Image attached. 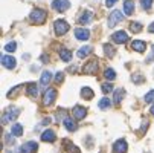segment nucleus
Wrapping results in <instances>:
<instances>
[{"instance_id": "obj_43", "label": "nucleus", "mask_w": 154, "mask_h": 153, "mask_svg": "<svg viewBox=\"0 0 154 153\" xmlns=\"http://www.w3.org/2000/svg\"><path fill=\"white\" fill-rule=\"evenodd\" d=\"M149 112H151V115H152V116H154V106H152V107H151V109H149Z\"/></svg>"}, {"instance_id": "obj_20", "label": "nucleus", "mask_w": 154, "mask_h": 153, "mask_svg": "<svg viewBox=\"0 0 154 153\" xmlns=\"http://www.w3.org/2000/svg\"><path fill=\"white\" fill-rule=\"evenodd\" d=\"M28 95L29 97H37L38 95V86L35 83H29L28 84Z\"/></svg>"}, {"instance_id": "obj_36", "label": "nucleus", "mask_w": 154, "mask_h": 153, "mask_svg": "<svg viewBox=\"0 0 154 153\" xmlns=\"http://www.w3.org/2000/svg\"><path fill=\"white\" fill-rule=\"evenodd\" d=\"M12 133H6L5 135V139H6V144H14V136H11Z\"/></svg>"}, {"instance_id": "obj_29", "label": "nucleus", "mask_w": 154, "mask_h": 153, "mask_svg": "<svg viewBox=\"0 0 154 153\" xmlns=\"http://www.w3.org/2000/svg\"><path fill=\"white\" fill-rule=\"evenodd\" d=\"M104 51H105V55L107 57H113L115 55V48L110 46V45H104Z\"/></svg>"}, {"instance_id": "obj_14", "label": "nucleus", "mask_w": 154, "mask_h": 153, "mask_svg": "<svg viewBox=\"0 0 154 153\" xmlns=\"http://www.w3.org/2000/svg\"><path fill=\"white\" fill-rule=\"evenodd\" d=\"M55 138H57V135L54 130H45L41 133V141H45V142H54Z\"/></svg>"}, {"instance_id": "obj_30", "label": "nucleus", "mask_w": 154, "mask_h": 153, "mask_svg": "<svg viewBox=\"0 0 154 153\" xmlns=\"http://www.w3.org/2000/svg\"><path fill=\"white\" fill-rule=\"evenodd\" d=\"M130 29L133 31V32H140L142 31V25L137 23V21H133V23L130 25Z\"/></svg>"}, {"instance_id": "obj_11", "label": "nucleus", "mask_w": 154, "mask_h": 153, "mask_svg": "<svg viewBox=\"0 0 154 153\" xmlns=\"http://www.w3.org/2000/svg\"><path fill=\"white\" fill-rule=\"evenodd\" d=\"M2 64L6 69H14L17 63H15V58L12 55H3L2 57Z\"/></svg>"}, {"instance_id": "obj_34", "label": "nucleus", "mask_w": 154, "mask_h": 153, "mask_svg": "<svg viewBox=\"0 0 154 153\" xmlns=\"http://www.w3.org/2000/svg\"><path fill=\"white\" fill-rule=\"evenodd\" d=\"M140 3H142V6H143V9H146V11H148V9L151 8V5H152V0H142V2H140Z\"/></svg>"}, {"instance_id": "obj_35", "label": "nucleus", "mask_w": 154, "mask_h": 153, "mask_svg": "<svg viewBox=\"0 0 154 153\" xmlns=\"http://www.w3.org/2000/svg\"><path fill=\"white\" fill-rule=\"evenodd\" d=\"M63 80H64V72H58L55 75V81L57 83H63Z\"/></svg>"}, {"instance_id": "obj_1", "label": "nucleus", "mask_w": 154, "mask_h": 153, "mask_svg": "<svg viewBox=\"0 0 154 153\" xmlns=\"http://www.w3.org/2000/svg\"><path fill=\"white\" fill-rule=\"evenodd\" d=\"M46 17H48V12H46L45 9H40V8L34 9V11L31 12V15H29L31 21H32V23H37V25H41V23H45Z\"/></svg>"}, {"instance_id": "obj_27", "label": "nucleus", "mask_w": 154, "mask_h": 153, "mask_svg": "<svg viewBox=\"0 0 154 153\" xmlns=\"http://www.w3.org/2000/svg\"><path fill=\"white\" fill-rule=\"evenodd\" d=\"M104 77L107 78V80H115L116 78V74H115V71L113 69H105V72H104Z\"/></svg>"}, {"instance_id": "obj_18", "label": "nucleus", "mask_w": 154, "mask_h": 153, "mask_svg": "<svg viewBox=\"0 0 154 153\" xmlns=\"http://www.w3.org/2000/svg\"><path fill=\"white\" fill-rule=\"evenodd\" d=\"M131 48H133L134 51H137V52H143L146 49V45L143 41H140V40H134L133 43H131Z\"/></svg>"}, {"instance_id": "obj_38", "label": "nucleus", "mask_w": 154, "mask_h": 153, "mask_svg": "<svg viewBox=\"0 0 154 153\" xmlns=\"http://www.w3.org/2000/svg\"><path fill=\"white\" fill-rule=\"evenodd\" d=\"M154 60V46H152V51H151V54H149V57L146 58V63H151Z\"/></svg>"}, {"instance_id": "obj_12", "label": "nucleus", "mask_w": 154, "mask_h": 153, "mask_svg": "<svg viewBox=\"0 0 154 153\" xmlns=\"http://www.w3.org/2000/svg\"><path fill=\"white\" fill-rule=\"evenodd\" d=\"M72 113H73L75 120H82L87 115V110H85V107H82V106H75L72 109Z\"/></svg>"}, {"instance_id": "obj_9", "label": "nucleus", "mask_w": 154, "mask_h": 153, "mask_svg": "<svg viewBox=\"0 0 154 153\" xmlns=\"http://www.w3.org/2000/svg\"><path fill=\"white\" fill-rule=\"evenodd\" d=\"M75 37H76L78 40L85 41V40H89V37H90V31L85 29V28H76V29H75Z\"/></svg>"}, {"instance_id": "obj_40", "label": "nucleus", "mask_w": 154, "mask_h": 153, "mask_svg": "<svg viewBox=\"0 0 154 153\" xmlns=\"http://www.w3.org/2000/svg\"><path fill=\"white\" fill-rule=\"evenodd\" d=\"M148 31H149V32H152V34H154V21H152V23H151V25H149V28H148Z\"/></svg>"}, {"instance_id": "obj_33", "label": "nucleus", "mask_w": 154, "mask_h": 153, "mask_svg": "<svg viewBox=\"0 0 154 153\" xmlns=\"http://www.w3.org/2000/svg\"><path fill=\"white\" fill-rule=\"evenodd\" d=\"M5 49H6L8 52H14V51L17 49V45H15L14 41H11V43H8V45L5 46Z\"/></svg>"}, {"instance_id": "obj_28", "label": "nucleus", "mask_w": 154, "mask_h": 153, "mask_svg": "<svg viewBox=\"0 0 154 153\" xmlns=\"http://www.w3.org/2000/svg\"><path fill=\"white\" fill-rule=\"evenodd\" d=\"M66 144H67V145H66V148L69 150V153H81V151L78 150V147H76V145H73L72 142H69V141H66Z\"/></svg>"}, {"instance_id": "obj_23", "label": "nucleus", "mask_w": 154, "mask_h": 153, "mask_svg": "<svg viewBox=\"0 0 154 153\" xmlns=\"http://www.w3.org/2000/svg\"><path fill=\"white\" fill-rule=\"evenodd\" d=\"M11 133L14 136H21L23 135V127H21V124H14L12 129H11Z\"/></svg>"}, {"instance_id": "obj_4", "label": "nucleus", "mask_w": 154, "mask_h": 153, "mask_svg": "<svg viewBox=\"0 0 154 153\" xmlns=\"http://www.w3.org/2000/svg\"><path fill=\"white\" fill-rule=\"evenodd\" d=\"M57 98V91L55 89H46L45 95H43V104L45 106H51Z\"/></svg>"}, {"instance_id": "obj_15", "label": "nucleus", "mask_w": 154, "mask_h": 153, "mask_svg": "<svg viewBox=\"0 0 154 153\" xmlns=\"http://www.w3.org/2000/svg\"><path fill=\"white\" fill-rule=\"evenodd\" d=\"M92 18H93V14L90 11H85V12L81 14V17L78 18V21H79L81 25H89L90 21H92Z\"/></svg>"}, {"instance_id": "obj_7", "label": "nucleus", "mask_w": 154, "mask_h": 153, "mask_svg": "<svg viewBox=\"0 0 154 153\" xmlns=\"http://www.w3.org/2000/svg\"><path fill=\"white\" fill-rule=\"evenodd\" d=\"M112 40L115 43H118V45H122V43H127L128 41V34L125 31H118L112 35Z\"/></svg>"}, {"instance_id": "obj_26", "label": "nucleus", "mask_w": 154, "mask_h": 153, "mask_svg": "<svg viewBox=\"0 0 154 153\" xmlns=\"http://www.w3.org/2000/svg\"><path fill=\"white\" fill-rule=\"evenodd\" d=\"M99 109H102V110H105V109H108L110 106H112V101H110L108 98H102L101 101H99Z\"/></svg>"}, {"instance_id": "obj_42", "label": "nucleus", "mask_w": 154, "mask_h": 153, "mask_svg": "<svg viewBox=\"0 0 154 153\" xmlns=\"http://www.w3.org/2000/svg\"><path fill=\"white\" fill-rule=\"evenodd\" d=\"M41 61H43V63H48V57L43 55V57H41Z\"/></svg>"}, {"instance_id": "obj_17", "label": "nucleus", "mask_w": 154, "mask_h": 153, "mask_svg": "<svg viewBox=\"0 0 154 153\" xmlns=\"http://www.w3.org/2000/svg\"><path fill=\"white\" fill-rule=\"evenodd\" d=\"M63 123H64V127L67 129L69 132H75V130L78 129V124H76V123H75V121H73L72 118H69V116L66 118V120H64Z\"/></svg>"}, {"instance_id": "obj_6", "label": "nucleus", "mask_w": 154, "mask_h": 153, "mask_svg": "<svg viewBox=\"0 0 154 153\" xmlns=\"http://www.w3.org/2000/svg\"><path fill=\"white\" fill-rule=\"evenodd\" d=\"M82 72L84 74H96L98 72V60H90L89 63H85L84 64V68H82Z\"/></svg>"}, {"instance_id": "obj_8", "label": "nucleus", "mask_w": 154, "mask_h": 153, "mask_svg": "<svg viewBox=\"0 0 154 153\" xmlns=\"http://www.w3.org/2000/svg\"><path fill=\"white\" fill-rule=\"evenodd\" d=\"M70 6V3H69V0H54L52 2V8L55 9V11H66Z\"/></svg>"}, {"instance_id": "obj_32", "label": "nucleus", "mask_w": 154, "mask_h": 153, "mask_svg": "<svg viewBox=\"0 0 154 153\" xmlns=\"http://www.w3.org/2000/svg\"><path fill=\"white\" fill-rule=\"evenodd\" d=\"M145 103H154V91H149L145 95Z\"/></svg>"}, {"instance_id": "obj_2", "label": "nucleus", "mask_w": 154, "mask_h": 153, "mask_svg": "<svg viewBox=\"0 0 154 153\" xmlns=\"http://www.w3.org/2000/svg\"><path fill=\"white\" fill-rule=\"evenodd\" d=\"M54 29H55V34L57 35H64L66 32L69 31V23L66 20H57L55 23H54Z\"/></svg>"}, {"instance_id": "obj_16", "label": "nucleus", "mask_w": 154, "mask_h": 153, "mask_svg": "<svg viewBox=\"0 0 154 153\" xmlns=\"http://www.w3.org/2000/svg\"><path fill=\"white\" fill-rule=\"evenodd\" d=\"M124 12L127 15H133V12H134V2L133 0H125L124 2Z\"/></svg>"}, {"instance_id": "obj_39", "label": "nucleus", "mask_w": 154, "mask_h": 153, "mask_svg": "<svg viewBox=\"0 0 154 153\" xmlns=\"http://www.w3.org/2000/svg\"><path fill=\"white\" fill-rule=\"evenodd\" d=\"M116 2H118V0H105V5L107 6H113Z\"/></svg>"}, {"instance_id": "obj_24", "label": "nucleus", "mask_w": 154, "mask_h": 153, "mask_svg": "<svg viewBox=\"0 0 154 153\" xmlns=\"http://www.w3.org/2000/svg\"><path fill=\"white\" fill-rule=\"evenodd\" d=\"M60 57L63 61H70L72 60V52L69 49H61L60 51Z\"/></svg>"}, {"instance_id": "obj_5", "label": "nucleus", "mask_w": 154, "mask_h": 153, "mask_svg": "<svg viewBox=\"0 0 154 153\" xmlns=\"http://www.w3.org/2000/svg\"><path fill=\"white\" fill-rule=\"evenodd\" d=\"M122 20H124L122 12L121 11H113L112 14H110V17H108V26L113 28V26H116L119 21H122Z\"/></svg>"}, {"instance_id": "obj_13", "label": "nucleus", "mask_w": 154, "mask_h": 153, "mask_svg": "<svg viewBox=\"0 0 154 153\" xmlns=\"http://www.w3.org/2000/svg\"><path fill=\"white\" fill-rule=\"evenodd\" d=\"M37 148H38V144L34 141H29V142L23 144V147L20 148V153H34Z\"/></svg>"}, {"instance_id": "obj_3", "label": "nucleus", "mask_w": 154, "mask_h": 153, "mask_svg": "<svg viewBox=\"0 0 154 153\" xmlns=\"http://www.w3.org/2000/svg\"><path fill=\"white\" fill-rule=\"evenodd\" d=\"M18 113H20V109H17V107H11V109H8L6 113H5V115H3V118H2V123H3V124H6V123H9V121L15 120V118L18 116Z\"/></svg>"}, {"instance_id": "obj_10", "label": "nucleus", "mask_w": 154, "mask_h": 153, "mask_svg": "<svg viewBox=\"0 0 154 153\" xmlns=\"http://www.w3.org/2000/svg\"><path fill=\"white\" fill-rule=\"evenodd\" d=\"M127 141L125 139H118L115 144H113V151L115 153H125L127 151Z\"/></svg>"}, {"instance_id": "obj_31", "label": "nucleus", "mask_w": 154, "mask_h": 153, "mask_svg": "<svg viewBox=\"0 0 154 153\" xmlns=\"http://www.w3.org/2000/svg\"><path fill=\"white\" fill-rule=\"evenodd\" d=\"M113 91V84H110V83H104L102 84V92L104 94H110Z\"/></svg>"}, {"instance_id": "obj_41", "label": "nucleus", "mask_w": 154, "mask_h": 153, "mask_svg": "<svg viewBox=\"0 0 154 153\" xmlns=\"http://www.w3.org/2000/svg\"><path fill=\"white\" fill-rule=\"evenodd\" d=\"M51 123V118H45V120H43V124H49Z\"/></svg>"}, {"instance_id": "obj_25", "label": "nucleus", "mask_w": 154, "mask_h": 153, "mask_svg": "<svg viewBox=\"0 0 154 153\" xmlns=\"http://www.w3.org/2000/svg\"><path fill=\"white\" fill-rule=\"evenodd\" d=\"M92 52V46H82L79 51H78V57L79 58H84V57H87Z\"/></svg>"}, {"instance_id": "obj_19", "label": "nucleus", "mask_w": 154, "mask_h": 153, "mask_svg": "<svg viewBox=\"0 0 154 153\" xmlns=\"http://www.w3.org/2000/svg\"><path fill=\"white\" fill-rule=\"evenodd\" d=\"M93 91L90 89V87H82L81 89V97L84 98V100H92L93 98Z\"/></svg>"}, {"instance_id": "obj_37", "label": "nucleus", "mask_w": 154, "mask_h": 153, "mask_svg": "<svg viewBox=\"0 0 154 153\" xmlns=\"http://www.w3.org/2000/svg\"><path fill=\"white\" fill-rule=\"evenodd\" d=\"M133 81L134 83H142L143 81V77L142 75H133Z\"/></svg>"}, {"instance_id": "obj_22", "label": "nucleus", "mask_w": 154, "mask_h": 153, "mask_svg": "<svg viewBox=\"0 0 154 153\" xmlns=\"http://www.w3.org/2000/svg\"><path fill=\"white\" fill-rule=\"evenodd\" d=\"M51 80H52V74H51L49 71L43 72V75H41V84H43V86H48V84L51 83Z\"/></svg>"}, {"instance_id": "obj_21", "label": "nucleus", "mask_w": 154, "mask_h": 153, "mask_svg": "<svg viewBox=\"0 0 154 153\" xmlns=\"http://www.w3.org/2000/svg\"><path fill=\"white\" fill-rule=\"evenodd\" d=\"M124 95H125V91H124V89H118V91H115V98H113V103H115V104H119V103L122 101Z\"/></svg>"}]
</instances>
